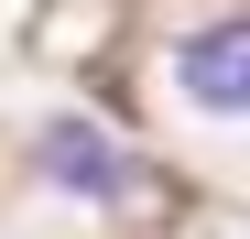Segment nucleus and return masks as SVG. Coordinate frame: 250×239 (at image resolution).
I'll use <instances>...</instances> for the list:
<instances>
[{
    "instance_id": "f257e3e1",
    "label": "nucleus",
    "mask_w": 250,
    "mask_h": 239,
    "mask_svg": "<svg viewBox=\"0 0 250 239\" xmlns=\"http://www.w3.org/2000/svg\"><path fill=\"white\" fill-rule=\"evenodd\" d=\"M174 87H185L207 120H250V11L185 33V44H174Z\"/></svg>"
},
{
    "instance_id": "f03ea898",
    "label": "nucleus",
    "mask_w": 250,
    "mask_h": 239,
    "mask_svg": "<svg viewBox=\"0 0 250 239\" xmlns=\"http://www.w3.org/2000/svg\"><path fill=\"white\" fill-rule=\"evenodd\" d=\"M44 185L87 196V207H120V196L142 185V163L98 131V120H55V131H44Z\"/></svg>"
}]
</instances>
